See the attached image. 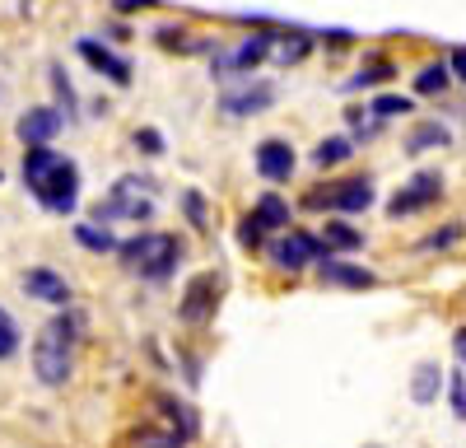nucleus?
I'll use <instances>...</instances> for the list:
<instances>
[{
    "label": "nucleus",
    "mask_w": 466,
    "mask_h": 448,
    "mask_svg": "<svg viewBox=\"0 0 466 448\" xmlns=\"http://www.w3.org/2000/svg\"><path fill=\"white\" fill-rule=\"evenodd\" d=\"M24 187L37 197V206L52 210V215H70L80 206V168H75V159L56 155L52 145H28Z\"/></svg>",
    "instance_id": "obj_1"
},
{
    "label": "nucleus",
    "mask_w": 466,
    "mask_h": 448,
    "mask_svg": "<svg viewBox=\"0 0 466 448\" xmlns=\"http://www.w3.org/2000/svg\"><path fill=\"white\" fill-rule=\"evenodd\" d=\"M75 341H80V318H75V313H56L43 331H37V346H33V373H37V383L61 388L70 379Z\"/></svg>",
    "instance_id": "obj_2"
},
{
    "label": "nucleus",
    "mask_w": 466,
    "mask_h": 448,
    "mask_svg": "<svg viewBox=\"0 0 466 448\" xmlns=\"http://www.w3.org/2000/svg\"><path fill=\"white\" fill-rule=\"evenodd\" d=\"M116 257L127 261L131 276H145V280H168L182 261V243L173 234H136L127 243H116Z\"/></svg>",
    "instance_id": "obj_3"
},
{
    "label": "nucleus",
    "mask_w": 466,
    "mask_h": 448,
    "mask_svg": "<svg viewBox=\"0 0 466 448\" xmlns=\"http://www.w3.org/2000/svg\"><path fill=\"white\" fill-rule=\"evenodd\" d=\"M149 192H154V187H149V178H140V173L116 178L112 192H107V201L98 206V224H107V219H149V215H154Z\"/></svg>",
    "instance_id": "obj_4"
},
{
    "label": "nucleus",
    "mask_w": 466,
    "mask_h": 448,
    "mask_svg": "<svg viewBox=\"0 0 466 448\" xmlns=\"http://www.w3.org/2000/svg\"><path fill=\"white\" fill-rule=\"evenodd\" d=\"M308 210H340V215H360L373 206V182L369 178H345V182H331V187H313L303 197Z\"/></svg>",
    "instance_id": "obj_5"
},
{
    "label": "nucleus",
    "mask_w": 466,
    "mask_h": 448,
    "mask_svg": "<svg viewBox=\"0 0 466 448\" xmlns=\"http://www.w3.org/2000/svg\"><path fill=\"white\" fill-rule=\"evenodd\" d=\"M439 197H443V178H439L434 168H420V173L401 187V192H397L392 201H387V215H392V219L420 215V210H430Z\"/></svg>",
    "instance_id": "obj_6"
},
{
    "label": "nucleus",
    "mask_w": 466,
    "mask_h": 448,
    "mask_svg": "<svg viewBox=\"0 0 466 448\" xmlns=\"http://www.w3.org/2000/svg\"><path fill=\"white\" fill-rule=\"evenodd\" d=\"M266 252H270V261H276L280 271H303L313 257H322V243H318L313 234L289 229V234H280V239H270V243H266Z\"/></svg>",
    "instance_id": "obj_7"
},
{
    "label": "nucleus",
    "mask_w": 466,
    "mask_h": 448,
    "mask_svg": "<svg viewBox=\"0 0 466 448\" xmlns=\"http://www.w3.org/2000/svg\"><path fill=\"white\" fill-rule=\"evenodd\" d=\"M215 304H219V276L215 271H201L182 290V304H177V318L182 322H210L215 318Z\"/></svg>",
    "instance_id": "obj_8"
},
{
    "label": "nucleus",
    "mask_w": 466,
    "mask_h": 448,
    "mask_svg": "<svg viewBox=\"0 0 466 448\" xmlns=\"http://www.w3.org/2000/svg\"><path fill=\"white\" fill-rule=\"evenodd\" d=\"M61 127H66V117H61V107H28L24 117L15 122V131H19V140L24 145H52L56 136H61Z\"/></svg>",
    "instance_id": "obj_9"
},
{
    "label": "nucleus",
    "mask_w": 466,
    "mask_h": 448,
    "mask_svg": "<svg viewBox=\"0 0 466 448\" xmlns=\"http://www.w3.org/2000/svg\"><path fill=\"white\" fill-rule=\"evenodd\" d=\"M252 164L266 182H289L294 178V145L289 140H261L252 149Z\"/></svg>",
    "instance_id": "obj_10"
},
{
    "label": "nucleus",
    "mask_w": 466,
    "mask_h": 448,
    "mask_svg": "<svg viewBox=\"0 0 466 448\" xmlns=\"http://www.w3.org/2000/svg\"><path fill=\"white\" fill-rule=\"evenodd\" d=\"M75 52H80L98 75H107L112 85H131V61H127V56H116L112 47H103L98 37H80V43H75Z\"/></svg>",
    "instance_id": "obj_11"
},
{
    "label": "nucleus",
    "mask_w": 466,
    "mask_h": 448,
    "mask_svg": "<svg viewBox=\"0 0 466 448\" xmlns=\"http://www.w3.org/2000/svg\"><path fill=\"white\" fill-rule=\"evenodd\" d=\"M322 285H345V290H369V285H378V276L373 271H364V267H355V261H340V257H331V252H322Z\"/></svg>",
    "instance_id": "obj_12"
},
{
    "label": "nucleus",
    "mask_w": 466,
    "mask_h": 448,
    "mask_svg": "<svg viewBox=\"0 0 466 448\" xmlns=\"http://www.w3.org/2000/svg\"><path fill=\"white\" fill-rule=\"evenodd\" d=\"M24 294H33V299H43V304H70V285L52 271V267H33V271H24Z\"/></svg>",
    "instance_id": "obj_13"
},
{
    "label": "nucleus",
    "mask_w": 466,
    "mask_h": 448,
    "mask_svg": "<svg viewBox=\"0 0 466 448\" xmlns=\"http://www.w3.org/2000/svg\"><path fill=\"white\" fill-rule=\"evenodd\" d=\"M270 47H276V37H270V33H257V37H248V43H238V52L219 56L215 66H219V70H252V66H261V61L270 56Z\"/></svg>",
    "instance_id": "obj_14"
},
{
    "label": "nucleus",
    "mask_w": 466,
    "mask_h": 448,
    "mask_svg": "<svg viewBox=\"0 0 466 448\" xmlns=\"http://www.w3.org/2000/svg\"><path fill=\"white\" fill-rule=\"evenodd\" d=\"M270 103H276V89H270V85H252V89H243V94H219V112H228V117L266 112Z\"/></svg>",
    "instance_id": "obj_15"
},
{
    "label": "nucleus",
    "mask_w": 466,
    "mask_h": 448,
    "mask_svg": "<svg viewBox=\"0 0 466 448\" xmlns=\"http://www.w3.org/2000/svg\"><path fill=\"white\" fill-rule=\"evenodd\" d=\"M322 252H360L364 248V234L355 229V224H345V219H327V229H322Z\"/></svg>",
    "instance_id": "obj_16"
},
{
    "label": "nucleus",
    "mask_w": 466,
    "mask_h": 448,
    "mask_svg": "<svg viewBox=\"0 0 466 448\" xmlns=\"http://www.w3.org/2000/svg\"><path fill=\"white\" fill-rule=\"evenodd\" d=\"M252 219L261 224V229L270 234V229H289V201L285 197H276V192H261V201H257V210H252Z\"/></svg>",
    "instance_id": "obj_17"
},
{
    "label": "nucleus",
    "mask_w": 466,
    "mask_h": 448,
    "mask_svg": "<svg viewBox=\"0 0 466 448\" xmlns=\"http://www.w3.org/2000/svg\"><path fill=\"white\" fill-rule=\"evenodd\" d=\"M439 383H443V373H439V364H434V360H424V364L415 369V383H410V397H415L420 406H430V402L439 397Z\"/></svg>",
    "instance_id": "obj_18"
},
{
    "label": "nucleus",
    "mask_w": 466,
    "mask_h": 448,
    "mask_svg": "<svg viewBox=\"0 0 466 448\" xmlns=\"http://www.w3.org/2000/svg\"><path fill=\"white\" fill-rule=\"evenodd\" d=\"M75 243H80L85 252H116V239L107 234V224H75Z\"/></svg>",
    "instance_id": "obj_19"
},
{
    "label": "nucleus",
    "mask_w": 466,
    "mask_h": 448,
    "mask_svg": "<svg viewBox=\"0 0 466 448\" xmlns=\"http://www.w3.org/2000/svg\"><path fill=\"white\" fill-rule=\"evenodd\" d=\"M448 80H452V70H448L443 61H430V66L415 75V94H420V98H434V94L448 89Z\"/></svg>",
    "instance_id": "obj_20"
},
{
    "label": "nucleus",
    "mask_w": 466,
    "mask_h": 448,
    "mask_svg": "<svg viewBox=\"0 0 466 448\" xmlns=\"http://www.w3.org/2000/svg\"><path fill=\"white\" fill-rule=\"evenodd\" d=\"M47 75H52V89H56V98H61V117H66V127H70V122H75V107H80V103H75V85H70V75H66L61 61H52Z\"/></svg>",
    "instance_id": "obj_21"
},
{
    "label": "nucleus",
    "mask_w": 466,
    "mask_h": 448,
    "mask_svg": "<svg viewBox=\"0 0 466 448\" xmlns=\"http://www.w3.org/2000/svg\"><path fill=\"white\" fill-rule=\"evenodd\" d=\"M350 149H355V145H350L345 136H327V140H318V149H313V164H318V168H336V164L350 159Z\"/></svg>",
    "instance_id": "obj_22"
},
{
    "label": "nucleus",
    "mask_w": 466,
    "mask_h": 448,
    "mask_svg": "<svg viewBox=\"0 0 466 448\" xmlns=\"http://www.w3.org/2000/svg\"><path fill=\"white\" fill-rule=\"evenodd\" d=\"M308 47H313V37H308V33H299V28H294V33H285L280 43L270 47V56H280L285 66H294V61H303V56H308Z\"/></svg>",
    "instance_id": "obj_23"
},
{
    "label": "nucleus",
    "mask_w": 466,
    "mask_h": 448,
    "mask_svg": "<svg viewBox=\"0 0 466 448\" xmlns=\"http://www.w3.org/2000/svg\"><path fill=\"white\" fill-rule=\"evenodd\" d=\"M448 140H452V136H448V127L424 122V127H415V131H410L406 149H410V155H420V149H434V145H448Z\"/></svg>",
    "instance_id": "obj_24"
},
{
    "label": "nucleus",
    "mask_w": 466,
    "mask_h": 448,
    "mask_svg": "<svg viewBox=\"0 0 466 448\" xmlns=\"http://www.w3.org/2000/svg\"><path fill=\"white\" fill-rule=\"evenodd\" d=\"M461 234H466V224H439V229L430 234V239H420V252H439V248H452V243H461Z\"/></svg>",
    "instance_id": "obj_25"
},
{
    "label": "nucleus",
    "mask_w": 466,
    "mask_h": 448,
    "mask_svg": "<svg viewBox=\"0 0 466 448\" xmlns=\"http://www.w3.org/2000/svg\"><path fill=\"white\" fill-rule=\"evenodd\" d=\"M378 80H392V66H387V61H373L369 70H360L355 80L345 85V94H360V89H369V85H378Z\"/></svg>",
    "instance_id": "obj_26"
},
{
    "label": "nucleus",
    "mask_w": 466,
    "mask_h": 448,
    "mask_svg": "<svg viewBox=\"0 0 466 448\" xmlns=\"http://www.w3.org/2000/svg\"><path fill=\"white\" fill-rule=\"evenodd\" d=\"M415 103L410 98H401V94H378L373 98V117H406Z\"/></svg>",
    "instance_id": "obj_27"
},
{
    "label": "nucleus",
    "mask_w": 466,
    "mask_h": 448,
    "mask_svg": "<svg viewBox=\"0 0 466 448\" xmlns=\"http://www.w3.org/2000/svg\"><path fill=\"white\" fill-rule=\"evenodd\" d=\"M159 406L168 411V421H173V425H182V439H191V434H197V416H191V411H187L182 402H173V397H159Z\"/></svg>",
    "instance_id": "obj_28"
},
{
    "label": "nucleus",
    "mask_w": 466,
    "mask_h": 448,
    "mask_svg": "<svg viewBox=\"0 0 466 448\" xmlns=\"http://www.w3.org/2000/svg\"><path fill=\"white\" fill-rule=\"evenodd\" d=\"M15 351H19V327L10 322L5 309H0V360H10Z\"/></svg>",
    "instance_id": "obj_29"
},
{
    "label": "nucleus",
    "mask_w": 466,
    "mask_h": 448,
    "mask_svg": "<svg viewBox=\"0 0 466 448\" xmlns=\"http://www.w3.org/2000/svg\"><path fill=\"white\" fill-rule=\"evenodd\" d=\"M238 243H243V248H252V252H257V248H266V229H261V224H257L252 215H243V219H238Z\"/></svg>",
    "instance_id": "obj_30"
},
{
    "label": "nucleus",
    "mask_w": 466,
    "mask_h": 448,
    "mask_svg": "<svg viewBox=\"0 0 466 448\" xmlns=\"http://www.w3.org/2000/svg\"><path fill=\"white\" fill-rule=\"evenodd\" d=\"M182 210H187V219L197 224V229H206V197L201 192H182Z\"/></svg>",
    "instance_id": "obj_31"
},
{
    "label": "nucleus",
    "mask_w": 466,
    "mask_h": 448,
    "mask_svg": "<svg viewBox=\"0 0 466 448\" xmlns=\"http://www.w3.org/2000/svg\"><path fill=\"white\" fill-rule=\"evenodd\" d=\"M448 397H452V416H457V421H466V373H452Z\"/></svg>",
    "instance_id": "obj_32"
},
{
    "label": "nucleus",
    "mask_w": 466,
    "mask_h": 448,
    "mask_svg": "<svg viewBox=\"0 0 466 448\" xmlns=\"http://www.w3.org/2000/svg\"><path fill=\"white\" fill-rule=\"evenodd\" d=\"M154 43H164V52H187V47H182V43H187V33L173 28V24H164L159 33H154Z\"/></svg>",
    "instance_id": "obj_33"
},
{
    "label": "nucleus",
    "mask_w": 466,
    "mask_h": 448,
    "mask_svg": "<svg viewBox=\"0 0 466 448\" xmlns=\"http://www.w3.org/2000/svg\"><path fill=\"white\" fill-rule=\"evenodd\" d=\"M136 145L145 149V155H164V136L159 131H136Z\"/></svg>",
    "instance_id": "obj_34"
},
{
    "label": "nucleus",
    "mask_w": 466,
    "mask_h": 448,
    "mask_svg": "<svg viewBox=\"0 0 466 448\" xmlns=\"http://www.w3.org/2000/svg\"><path fill=\"white\" fill-rule=\"evenodd\" d=\"M140 448H182L177 434H140Z\"/></svg>",
    "instance_id": "obj_35"
},
{
    "label": "nucleus",
    "mask_w": 466,
    "mask_h": 448,
    "mask_svg": "<svg viewBox=\"0 0 466 448\" xmlns=\"http://www.w3.org/2000/svg\"><path fill=\"white\" fill-rule=\"evenodd\" d=\"M145 5H159V0H112L116 15H136V10H145Z\"/></svg>",
    "instance_id": "obj_36"
},
{
    "label": "nucleus",
    "mask_w": 466,
    "mask_h": 448,
    "mask_svg": "<svg viewBox=\"0 0 466 448\" xmlns=\"http://www.w3.org/2000/svg\"><path fill=\"white\" fill-rule=\"evenodd\" d=\"M452 75H457V80L466 85V47H452V66H448Z\"/></svg>",
    "instance_id": "obj_37"
},
{
    "label": "nucleus",
    "mask_w": 466,
    "mask_h": 448,
    "mask_svg": "<svg viewBox=\"0 0 466 448\" xmlns=\"http://www.w3.org/2000/svg\"><path fill=\"white\" fill-rule=\"evenodd\" d=\"M452 346H457V360H461V369H466V327L452 331Z\"/></svg>",
    "instance_id": "obj_38"
}]
</instances>
